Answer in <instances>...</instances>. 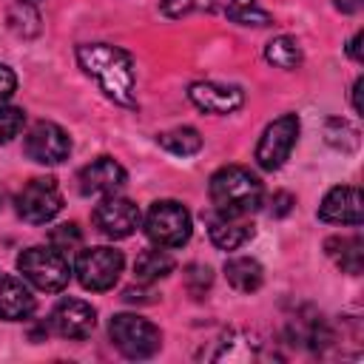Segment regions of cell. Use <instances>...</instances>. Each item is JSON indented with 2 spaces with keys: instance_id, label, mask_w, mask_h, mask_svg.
Instances as JSON below:
<instances>
[{
  "instance_id": "cell-1",
  "label": "cell",
  "mask_w": 364,
  "mask_h": 364,
  "mask_svg": "<svg viewBox=\"0 0 364 364\" xmlns=\"http://www.w3.org/2000/svg\"><path fill=\"white\" fill-rule=\"evenodd\" d=\"M77 63L88 77L97 80L108 100L119 105H136V68L122 48L108 43H82L77 46Z\"/></svg>"
},
{
  "instance_id": "cell-2",
  "label": "cell",
  "mask_w": 364,
  "mask_h": 364,
  "mask_svg": "<svg viewBox=\"0 0 364 364\" xmlns=\"http://www.w3.org/2000/svg\"><path fill=\"white\" fill-rule=\"evenodd\" d=\"M210 202L219 213L247 216L262 205V182L242 165H225L210 176Z\"/></svg>"
},
{
  "instance_id": "cell-3",
  "label": "cell",
  "mask_w": 364,
  "mask_h": 364,
  "mask_svg": "<svg viewBox=\"0 0 364 364\" xmlns=\"http://www.w3.org/2000/svg\"><path fill=\"white\" fill-rule=\"evenodd\" d=\"M17 270L23 273L26 282H31L37 290L46 293H60L71 279V262L54 245L26 247L17 256Z\"/></svg>"
},
{
  "instance_id": "cell-4",
  "label": "cell",
  "mask_w": 364,
  "mask_h": 364,
  "mask_svg": "<svg viewBox=\"0 0 364 364\" xmlns=\"http://www.w3.org/2000/svg\"><path fill=\"white\" fill-rule=\"evenodd\" d=\"M108 333L114 347L128 358H151L162 347L159 327L134 313H117L108 324Z\"/></svg>"
},
{
  "instance_id": "cell-5",
  "label": "cell",
  "mask_w": 364,
  "mask_h": 364,
  "mask_svg": "<svg viewBox=\"0 0 364 364\" xmlns=\"http://www.w3.org/2000/svg\"><path fill=\"white\" fill-rule=\"evenodd\" d=\"M191 213L173 199H159L145 213V233L159 247H182L191 239Z\"/></svg>"
},
{
  "instance_id": "cell-6",
  "label": "cell",
  "mask_w": 364,
  "mask_h": 364,
  "mask_svg": "<svg viewBox=\"0 0 364 364\" xmlns=\"http://www.w3.org/2000/svg\"><path fill=\"white\" fill-rule=\"evenodd\" d=\"M122 264H125V259H122L119 250L100 245V247L80 250L74 270H77V279L85 290H108V287L117 284V279L122 273Z\"/></svg>"
},
{
  "instance_id": "cell-7",
  "label": "cell",
  "mask_w": 364,
  "mask_h": 364,
  "mask_svg": "<svg viewBox=\"0 0 364 364\" xmlns=\"http://www.w3.org/2000/svg\"><path fill=\"white\" fill-rule=\"evenodd\" d=\"M299 139V117L296 114H282L279 119H273L256 145V162L264 171H279L284 165V159L290 156L293 145Z\"/></svg>"
},
{
  "instance_id": "cell-8",
  "label": "cell",
  "mask_w": 364,
  "mask_h": 364,
  "mask_svg": "<svg viewBox=\"0 0 364 364\" xmlns=\"http://www.w3.org/2000/svg\"><path fill=\"white\" fill-rule=\"evenodd\" d=\"M63 208V193L51 176H37L26 182L17 193V213L31 225L51 222Z\"/></svg>"
},
{
  "instance_id": "cell-9",
  "label": "cell",
  "mask_w": 364,
  "mask_h": 364,
  "mask_svg": "<svg viewBox=\"0 0 364 364\" xmlns=\"http://www.w3.org/2000/svg\"><path fill=\"white\" fill-rule=\"evenodd\" d=\"M23 151L40 165H60L71 154V139L57 122H34L26 131Z\"/></svg>"
},
{
  "instance_id": "cell-10",
  "label": "cell",
  "mask_w": 364,
  "mask_h": 364,
  "mask_svg": "<svg viewBox=\"0 0 364 364\" xmlns=\"http://www.w3.org/2000/svg\"><path fill=\"white\" fill-rule=\"evenodd\" d=\"M139 219H142L139 216V208L131 199L117 196V193L102 196L100 205L94 208V225L108 239H125V236H131L139 228Z\"/></svg>"
},
{
  "instance_id": "cell-11",
  "label": "cell",
  "mask_w": 364,
  "mask_h": 364,
  "mask_svg": "<svg viewBox=\"0 0 364 364\" xmlns=\"http://www.w3.org/2000/svg\"><path fill=\"white\" fill-rule=\"evenodd\" d=\"M51 330L63 338H88L97 327V310L82 299H60L48 318Z\"/></svg>"
},
{
  "instance_id": "cell-12",
  "label": "cell",
  "mask_w": 364,
  "mask_h": 364,
  "mask_svg": "<svg viewBox=\"0 0 364 364\" xmlns=\"http://www.w3.org/2000/svg\"><path fill=\"white\" fill-rule=\"evenodd\" d=\"M77 182L85 196H111L125 185V168L111 156H97L80 171Z\"/></svg>"
},
{
  "instance_id": "cell-13",
  "label": "cell",
  "mask_w": 364,
  "mask_h": 364,
  "mask_svg": "<svg viewBox=\"0 0 364 364\" xmlns=\"http://www.w3.org/2000/svg\"><path fill=\"white\" fill-rule=\"evenodd\" d=\"M188 97L205 114H230V111L242 108V102H245V94L239 85H225V82H210V80L193 82L188 88Z\"/></svg>"
},
{
  "instance_id": "cell-14",
  "label": "cell",
  "mask_w": 364,
  "mask_h": 364,
  "mask_svg": "<svg viewBox=\"0 0 364 364\" xmlns=\"http://www.w3.org/2000/svg\"><path fill=\"white\" fill-rule=\"evenodd\" d=\"M318 219L330 225H361V193L355 185H336L318 205Z\"/></svg>"
},
{
  "instance_id": "cell-15",
  "label": "cell",
  "mask_w": 364,
  "mask_h": 364,
  "mask_svg": "<svg viewBox=\"0 0 364 364\" xmlns=\"http://www.w3.org/2000/svg\"><path fill=\"white\" fill-rule=\"evenodd\" d=\"M34 313V296L20 276L0 273V318L23 321Z\"/></svg>"
},
{
  "instance_id": "cell-16",
  "label": "cell",
  "mask_w": 364,
  "mask_h": 364,
  "mask_svg": "<svg viewBox=\"0 0 364 364\" xmlns=\"http://www.w3.org/2000/svg\"><path fill=\"white\" fill-rule=\"evenodd\" d=\"M208 236L216 247L236 250L253 236V225L247 222V216H230V213L216 210V216H210V222H208Z\"/></svg>"
},
{
  "instance_id": "cell-17",
  "label": "cell",
  "mask_w": 364,
  "mask_h": 364,
  "mask_svg": "<svg viewBox=\"0 0 364 364\" xmlns=\"http://www.w3.org/2000/svg\"><path fill=\"white\" fill-rule=\"evenodd\" d=\"M225 279H228V284H230L233 290H239V293H253V290L262 287L264 270H262V264H259L256 259H250V256H233V259L225 262Z\"/></svg>"
},
{
  "instance_id": "cell-18",
  "label": "cell",
  "mask_w": 364,
  "mask_h": 364,
  "mask_svg": "<svg viewBox=\"0 0 364 364\" xmlns=\"http://www.w3.org/2000/svg\"><path fill=\"white\" fill-rule=\"evenodd\" d=\"M327 256L347 273H361V256H364V245L358 236H336L327 239Z\"/></svg>"
},
{
  "instance_id": "cell-19",
  "label": "cell",
  "mask_w": 364,
  "mask_h": 364,
  "mask_svg": "<svg viewBox=\"0 0 364 364\" xmlns=\"http://www.w3.org/2000/svg\"><path fill=\"white\" fill-rule=\"evenodd\" d=\"M156 142H159L168 154H173V156H191V154H196V151L202 148V136H199V131L191 128V125H179V128L162 131V134L156 136Z\"/></svg>"
},
{
  "instance_id": "cell-20",
  "label": "cell",
  "mask_w": 364,
  "mask_h": 364,
  "mask_svg": "<svg viewBox=\"0 0 364 364\" xmlns=\"http://www.w3.org/2000/svg\"><path fill=\"white\" fill-rule=\"evenodd\" d=\"M264 57H267V63H273L276 68L290 71V68H299V65H301V46H299L296 37L279 34V37H273V40L264 46Z\"/></svg>"
},
{
  "instance_id": "cell-21",
  "label": "cell",
  "mask_w": 364,
  "mask_h": 364,
  "mask_svg": "<svg viewBox=\"0 0 364 364\" xmlns=\"http://www.w3.org/2000/svg\"><path fill=\"white\" fill-rule=\"evenodd\" d=\"M219 6L239 26H270V14L259 6V0H219Z\"/></svg>"
},
{
  "instance_id": "cell-22",
  "label": "cell",
  "mask_w": 364,
  "mask_h": 364,
  "mask_svg": "<svg viewBox=\"0 0 364 364\" xmlns=\"http://www.w3.org/2000/svg\"><path fill=\"white\" fill-rule=\"evenodd\" d=\"M173 270V259L165 250H142L134 262V273L139 282H156Z\"/></svg>"
},
{
  "instance_id": "cell-23",
  "label": "cell",
  "mask_w": 364,
  "mask_h": 364,
  "mask_svg": "<svg viewBox=\"0 0 364 364\" xmlns=\"http://www.w3.org/2000/svg\"><path fill=\"white\" fill-rule=\"evenodd\" d=\"M26 125V114L23 108H14V105H0V145L11 142Z\"/></svg>"
},
{
  "instance_id": "cell-24",
  "label": "cell",
  "mask_w": 364,
  "mask_h": 364,
  "mask_svg": "<svg viewBox=\"0 0 364 364\" xmlns=\"http://www.w3.org/2000/svg\"><path fill=\"white\" fill-rule=\"evenodd\" d=\"M219 0H162V11L168 17H185L191 11H213Z\"/></svg>"
},
{
  "instance_id": "cell-25",
  "label": "cell",
  "mask_w": 364,
  "mask_h": 364,
  "mask_svg": "<svg viewBox=\"0 0 364 364\" xmlns=\"http://www.w3.org/2000/svg\"><path fill=\"white\" fill-rule=\"evenodd\" d=\"M48 242L57 247V250H74L80 242H82V233H80V228L74 225V222H65V225H57L51 233H48Z\"/></svg>"
},
{
  "instance_id": "cell-26",
  "label": "cell",
  "mask_w": 364,
  "mask_h": 364,
  "mask_svg": "<svg viewBox=\"0 0 364 364\" xmlns=\"http://www.w3.org/2000/svg\"><path fill=\"white\" fill-rule=\"evenodd\" d=\"M14 88H17V77H14V71H11L9 65H0V105L14 94Z\"/></svg>"
},
{
  "instance_id": "cell-27",
  "label": "cell",
  "mask_w": 364,
  "mask_h": 364,
  "mask_svg": "<svg viewBox=\"0 0 364 364\" xmlns=\"http://www.w3.org/2000/svg\"><path fill=\"white\" fill-rule=\"evenodd\" d=\"M273 202H276V208H270V210H273L276 216H284V213L290 210V202H293V199H290V193H276Z\"/></svg>"
},
{
  "instance_id": "cell-28",
  "label": "cell",
  "mask_w": 364,
  "mask_h": 364,
  "mask_svg": "<svg viewBox=\"0 0 364 364\" xmlns=\"http://www.w3.org/2000/svg\"><path fill=\"white\" fill-rule=\"evenodd\" d=\"M358 43H361V31H355V37L350 40V46H347V54L355 60V63H361V51H358Z\"/></svg>"
},
{
  "instance_id": "cell-29",
  "label": "cell",
  "mask_w": 364,
  "mask_h": 364,
  "mask_svg": "<svg viewBox=\"0 0 364 364\" xmlns=\"http://www.w3.org/2000/svg\"><path fill=\"white\" fill-rule=\"evenodd\" d=\"M336 6H338L341 11H347V14H353V11L361 9V0H336Z\"/></svg>"
},
{
  "instance_id": "cell-30",
  "label": "cell",
  "mask_w": 364,
  "mask_h": 364,
  "mask_svg": "<svg viewBox=\"0 0 364 364\" xmlns=\"http://www.w3.org/2000/svg\"><path fill=\"white\" fill-rule=\"evenodd\" d=\"M20 3H26V6H34V3H40V0H20Z\"/></svg>"
}]
</instances>
